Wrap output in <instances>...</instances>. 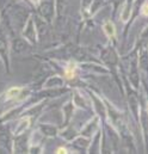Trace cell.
Here are the masks:
<instances>
[{
  "label": "cell",
  "mask_w": 148,
  "mask_h": 154,
  "mask_svg": "<svg viewBox=\"0 0 148 154\" xmlns=\"http://www.w3.org/2000/svg\"><path fill=\"white\" fill-rule=\"evenodd\" d=\"M56 153H67V151H66V149H65V148H59V149H57V152H56Z\"/></svg>",
  "instance_id": "2"
},
{
  "label": "cell",
  "mask_w": 148,
  "mask_h": 154,
  "mask_svg": "<svg viewBox=\"0 0 148 154\" xmlns=\"http://www.w3.org/2000/svg\"><path fill=\"white\" fill-rule=\"evenodd\" d=\"M104 30H105L106 35L110 36V37H112V36L115 35V26H113V24L110 23V22H108V23L104 25Z\"/></svg>",
  "instance_id": "1"
}]
</instances>
